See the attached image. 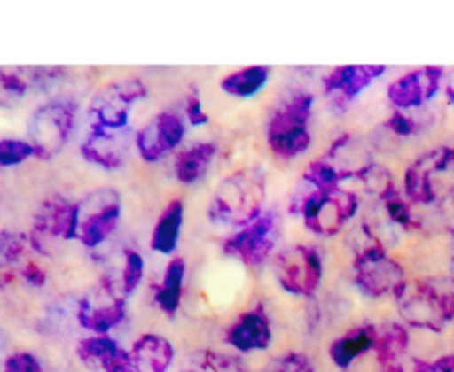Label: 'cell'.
<instances>
[{
	"label": "cell",
	"instance_id": "1",
	"mask_svg": "<svg viewBox=\"0 0 454 372\" xmlns=\"http://www.w3.org/2000/svg\"><path fill=\"white\" fill-rule=\"evenodd\" d=\"M266 199V175L262 168H239L233 175L224 177L215 189L208 217L215 224L244 229L262 215Z\"/></svg>",
	"mask_w": 454,
	"mask_h": 372
},
{
	"label": "cell",
	"instance_id": "2",
	"mask_svg": "<svg viewBox=\"0 0 454 372\" xmlns=\"http://www.w3.org/2000/svg\"><path fill=\"white\" fill-rule=\"evenodd\" d=\"M403 322L421 330L442 332L454 322V283L448 279H415L397 295Z\"/></svg>",
	"mask_w": 454,
	"mask_h": 372
},
{
	"label": "cell",
	"instance_id": "3",
	"mask_svg": "<svg viewBox=\"0 0 454 372\" xmlns=\"http://www.w3.org/2000/svg\"><path fill=\"white\" fill-rule=\"evenodd\" d=\"M310 113H313V96L309 91H295L279 102L266 124L269 149L278 158L293 159L309 151Z\"/></svg>",
	"mask_w": 454,
	"mask_h": 372
},
{
	"label": "cell",
	"instance_id": "4",
	"mask_svg": "<svg viewBox=\"0 0 454 372\" xmlns=\"http://www.w3.org/2000/svg\"><path fill=\"white\" fill-rule=\"evenodd\" d=\"M372 168L371 151L362 140L353 136L340 137L328 153L310 162L304 171V180L315 190L337 189L348 177H364Z\"/></svg>",
	"mask_w": 454,
	"mask_h": 372
},
{
	"label": "cell",
	"instance_id": "5",
	"mask_svg": "<svg viewBox=\"0 0 454 372\" xmlns=\"http://www.w3.org/2000/svg\"><path fill=\"white\" fill-rule=\"evenodd\" d=\"M353 275L357 286L368 297H397L408 283L406 270L397 260L388 255L384 246L368 239L366 246L357 252L353 264Z\"/></svg>",
	"mask_w": 454,
	"mask_h": 372
},
{
	"label": "cell",
	"instance_id": "6",
	"mask_svg": "<svg viewBox=\"0 0 454 372\" xmlns=\"http://www.w3.org/2000/svg\"><path fill=\"white\" fill-rule=\"evenodd\" d=\"M359 208V198L353 190H346L341 186L326 190H313L309 198L301 202L300 213L304 217L306 229L313 230L322 237H333L341 233Z\"/></svg>",
	"mask_w": 454,
	"mask_h": 372
},
{
	"label": "cell",
	"instance_id": "7",
	"mask_svg": "<svg viewBox=\"0 0 454 372\" xmlns=\"http://www.w3.org/2000/svg\"><path fill=\"white\" fill-rule=\"evenodd\" d=\"M127 317V295L118 282L102 279L78 304V322L93 335H106Z\"/></svg>",
	"mask_w": 454,
	"mask_h": 372
},
{
	"label": "cell",
	"instance_id": "8",
	"mask_svg": "<svg viewBox=\"0 0 454 372\" xmlns=\"http://www.w3.org/2000/svg\"><path fill=\"white\" fill-rule=\"evenodd\" d=\"M322 257L313 246H306V244L286 248L275 260L278 283L297 297H313L322 283Z\"/></svg>",
	"mask_w": 454,
	"mask_h": 372
},
{
	"label": "cell",
	"instance_id": "9",
	"mask_svg": "<svg viewBox=\"0 0 454 372\" xmlns=\"http://www.w3.org/2000/svg\"><path fill=\"white\" fill-rule=\"evenodd\" d=\"M146 96V87L142 80L127 78L120 82H111L102 87L91 100V127L106 128V131H122L129 122L133 105Z\"/></svg>",
	"mask_w": 454,
	"mask_h": 372
},
{
	"label": "cell",
	"instance_id": "10",
	"mask_svg": "<svg viewBox=\"0 0 454 372\" xmlns=\"http://www.w3.org/2000/svg\"><path fill=\"white\" fill-rule=\"evenodd\" d=\"M122 217L120 195L111 189L96 190L80 204L78 239L87 248H98L115 233Z\"/></svg>",
	"mask_w": 454,
	"mask_h": 372
},
{
	"label": "cell",
	"instance_id": "11",
	"mask_svg": "<svg viewBox=\"0 0 454 372\" xmlns=\"http://www.w3.org/2000/svg\"><path fill=\"white\" fill-rule=\"evenodd\" d=\"M279 242V217L278 213H262L255 221L239 229L231 235L224 244V252L231 257H238L247 266H262Z\"/></svg>",
	"mask_w": 454,
	"mask_h": 372
},
{
	"label": "cell",
	"instance_id": "12",
	"mask_svg": "<svg viewBox=\"0 0 454 372\" xmlns=\"http://www.w3.org/2000/svg\"><path fill=\"white\" fill-rule=\"evenodd\" d=\"M75 105L74 102H49L43 109H38L31 118L29 137L31 146L43 158H51L62 146L67 144L74 128Z\"/></svg>",
	"mask_w": 454,
	"mask_h": 372
},
{
	"label": "cell",
	"instance_id": "13",
	"mask_svg": "<svg viewBox=\"0 0 454 372\" xmlns=\"http://www.w3.org/2000/svg\"><path fill=\"white\" fill-rule=\"evenodd\" d=\"M443 173H454V164L448 146H439V149L419 155L408 167L406 177H403V195L412 204H421V206L434 204L442 198L439 180H442Z\"/></svg>",
	"mask_w": 454,
	"mask_h": 372
},
{
	"label": "cell",
	"instance_id": "14",
	"mask_svg": "<svg viewBox=\"0 0 454 372\" xmlns=\"http://www.w3.org/2000/svg\"><path fill=\"white\" fill-rule=\"evenodd\" d=\"M446 71L442 66H421L402 75L388 87V102L395 111H415L428 105L443 87Z\"/></svg>",
	"mask_w": 454,
	"mask_h": 372
},
{
	"label": "cell",
	"instance_id": "15",
	"mask_svg": "<svg viewBox=\"0 0 454 372\" xmlns=\"http://www.w3.org/2000/svg\"><path fill=\"white\" fill-rule=\"evenodd\" d=\"M184 133L186 127L180 115L176 111H162L137 131V153L145 162H158L184 140Z\"/></svg>",
	"mask_w": 454,
	"mask_h": 372
},
{
	"label": "cell",
	"instance_id": "16",
	"mask_svg": "<svg viewBox=\"0 0 454 372\" xmlns=\"http://www.w3.org/2000/svg\"><path fill=\"white\" fill-rule=\"evenodd\" d=\"M386 74L384 65H344L324 78V93L337 109H346L359 93Z\"/></svg>",
	"mask_w": 454,
	"mask_h": 372
},
{
	"label": "cell",
	"instance_id": "17",
	"mask_svg": "<svg viewBox=\"0 0 454 372\" xmlns=\"http://www.w3.org/2000/svg\"><path fill=\"white\" fill-rule=\"evenodd\" d=\"M78 357L91 372H140L131 353L120 348L106 335H93L80 341Z\"/></svg>",
	"mask_w": 454,
	"mask_h": 372
},
{
	"label": "cell",
	"instance_id": "18",
	"mask_svg": "<svg viewBox=\"0 0 454 372\" xmlns=\"http://www.w3.org/2000/svg\"><path fill=\"white\" fill-rule=\"evenodd\" d=\"M270 339H273L270 319L260 306L239 314L226 330V344L238 350V353H253V350L269 348Z\"/></svg>",
	"mask_w": 454,
	"mask_h": 372
},
{
	"label": "cell",
	"instance_id": "19",
	"mask_svg": "<svg viewBox=\"0 0 454 372\" xmlns=\"http://www.w3.org/2000/svg\"><path fill=\"white\" fill-rule=\"evenodd\" d=\"M80 151H82V158L96 167L118 168L122 167L124 158H127V137L120 131L91 127Z\"/></svg>",
	"mask_w": 454,
	"mask_h": 372
},
{
	"label": "cell",
	"instance_id": "20",
	"mask_svg": "<svg viewBox=\"0 0 454 372\" xmlns=\"http://www.w3.org/2000/svg\"><path fill=\"white\" fill-rule=\"evenodd\" d=\"M80 204L69 202L65 198L49 199L38 215V229L51 237L74 239L78 237Z\"/></svg>",
	"mask_w": 454,
	"mask_h": 372
},
{
	"label": "cell",
	"instance_id": "21",
	"mask_svg": "<svg viewBox=\"0 0 454 372\" xmlns=\"http://www.w3.org/2000/svg\"><path fill=\"white\" fill-rule=\"evenodd\" d=\"M131 357L140 372H167L176 359V348L167 337L149 332L133 344Z\"/></svg>",
	"mask_w": 454,
	"mask_h": 372
},
{
	"label": "cell",
	"instance_id": "22",
	"mask_svg": "<svg viewBox=\"0 0 454 372\" xmlns=\"http://www.w3.org/2000/svg\"><path fill=\"white\" fill-rule=\"evenodd\" d=\"M217 146L213 142H200V144L189 146L186 151L177 153L176 164H173V173L176 180L182 184H195L202 180L211 168L213 159H215Z\"/></svg>",
	"mask_w": 454,
	"mask_h": 372
},
{
	"label": "cell",
	"instance_id": "23",
	"mask_svg": "<svg viewBox=\"0 0 454 372\" xmlns=\"http://www.w3.org/2000/svg\"><path fill=\"white\" fill-rule=\"evenodd\" d=\"M377 337V326H357L353 330L344 332L340 339L331 344V359L337 368H348L355 359L362 357L364 353L372 350Z\"/></svg>",
	"mask_w": 454,
	"mask_h": 372
},
{
	"label": "cell",
	"instance_id": "24",
	"mask_svg": "<svg viewBox=\"0 0 454 372\" xmlns=\"http://www.w3.org/2000/svg\"><path fill=\"white\" fill-rule=\"evenodd\" d=\"M182 221H184V202L182 199H173L167 208L162 211L160 220L155 221L153 233H151V248L162 255H171L180 239Z\"/></svg>",
	"mask_w": 454,
	"mask_h": 372
},
{
	"label": "cell",
	"instance_id": "25",
	"mask_svg": "<svg viewBox=\"0 0 454 372\" xmlns=\"http://www.w3.org/2000/svg\"><path fill=\"white\" fill-rule=\"evenodd\" d=\"M184 275H186V264L182 257H176V260L168 261L167 270H164L162 283H160L158 292H155V304H158V308L162 310L167 317H176L177 310H180Z\"/></svg>",
	"mask_w": 454,
	"mask_h": 372
},
{
	"label": "cell",
	"instance_id": "26",
	"mask_svg": "<svg viewBox=\"0 0 454 372\" xmlns=\"http://www.w3.org/2000/svg\"><path fill=\"white\" fill-rule=\"evenodd\" d=\"M408 345H411V337L402 323H386V326L377 328L372 350H375L380 368L402 361L403 354L408 353Z\"/></svg>",
	"mask_w": 454,
	"mask_h": 372
},
{
	"label": "cell",
	"instance_id": "27",
	"mask_svg": "<svg viewBox=\"0 0 454 372\" xmlns=\"http://www.w3.org/2000/svg\"><path fill=\"white\" fill-rule=\"evenodd\" d=\"M270 66L255 65V66H244V69L229 74L222 80V91L229 93L235 97H251L269 82Z\"/></svg>",
	"mask_w": 454,
	"mask_h": 372
},
{
	"label": "cell",
	"instance_id": "28",
	"mask_svg": "<svg viewBox=\"0 0 454 372\" xmlns=\"http://www.w3.org/2000/svg\"><path fill=\"white\" fill-rule=\"evenodd\" d=\"M142 277H145V260L137 251L133 248H124L122 252V273H120V288L124 295H131L137 286H140Z\"/></svg>",
	"mask_w": 454,
	"mask_h": 372
},
{
	"label": "cell",
	"instance_id": "29",
	"mask_svg": "<svg viewBox=\"0 0 454 372\" xmlns=\"http://www.w3.org/2000/svg\"><path fill=\"white\" fill-rule=\"evenodd\" d=\"M386 127L390 128L397 136H415L421 128L426 127V118L415 115L412 111H393L388 120H386Z\"/></svg>",
	"mask_w": 454,
	"mask_h": 372
},
{
	"label": "cell",
	"instance_id": "30",
	"mask_svg": "<svg viewBox=\"0 0 454 372\" xmlns=\"http://www.w3.org/2000/svg\"><path fill=\"white\" fill-rule=\"evenodd\" d=\"M262 372H315L313 363L301 353H286L273 359Z\"/></svg>",
	"mask_w": 454,
	"mask_h": 372
},
{
	"label": "cell",
	"instance_id": "31",
	"mask_svg": "<svg viewBox=\"0 0 454 372\" xmlns=\"http://www.w3.org/2000/svg\"><path fill=\"white\" fill-rule=\"evenodd\" d=\"M34 153L35 151L29 142H22V140L0 142V164H18Z\"/></svg>",
	"mask_w": 454,
	"mask_h": 372
},
{
	"label": "cell",
	"instance_id": "32",
	"mask_svg": "<svg viewBox=\"0 0 454 372\" xmlns=\"http://www.w3.org/2000/svg\"><path fill=\"white\" fill-rule=\"evenodd\" d=\"M202 372H247L235 357L220 353H207L202 361Z\"/></svg>",
	"mask_w": 454,
	"mask_h": 372
},
{
	"label": "cell",
	"instance_id": "33",
	"mask_svg": "<svg viewBox=\"0 0 454 372\" xmlns=\"http://www.w3.org/2000/svg\"><path fill=\"white\" fill-rule=\"evenodd\" d=\"M184 115L186 120H189V124H193V127H202V124L208 122V113L204 111L198 89H191L189 96H186Z\"/></svg>",
	"mask_w": 454,
	"mask_h": 372
},
{
	"label": "cell",
	"instance_id": "34",
	"mask_svg": "<svg viewBox=\"0 0 454 372\" xmlns=\"http://www.w3.org/2000/svg\"><path fill=\"white\" fill-rule=\"evenodd\" d=\"M4 372H40V363L34 354L16 353L4 363Z\"/></svg>",
	"mask_w": 454,
	"mask_h": 372
},
{
	"label": "cell",
	"instance_id": "35",
	"mask_svg": "<svg viewBox=\"0 0 454 372\" xmlns=\"http://www.w3.org/2000/svg\"><path fill=\"white\" fill-rule=\"evenodd\" d=\"M380 372H433V363L421 361V359H406V361L380 368Z\"/></svg>",
	"mask_w": 454,
	"mask_h": 372
},
{
	"label": "cell",
	"instance_id": "36",
	"mask_svg": "<svg viewBox=\"0 0 454 372\" xmlns=\"http://www.w3.org/2000/svg\"><path fill=\"white\" fill-rule=\"evenodd\" d=\"M433 372H454V354H446V357L437 359L433 363Z\"/></svg>",
	"mask_w": 454,
	"mask_h": 372
},
{
	"label": "cell",
	"instance_id": "37",
	"mask_svg": "<svg viewBox=\"0 0 454 372\" xmlns=\"http://www.w3.org/2000/svg\"><path fill=\"white\" fill-rule=\"evenodd\" d=\"M446 96H448V100H450V105L454 106V69L448 74V78H446Z\"/></svg>",
	"mask_w": 454,
	"mask_h": 372
},
{
	"label": "cell",
	"instance_id": "38",
	"mask_svg": "<svg viewBox=\"0 0 454 372\" xmlns=\"http://www.w3.org/2000/svg\"><path fill=\"white\" fill-rule=\"evenodd\" d=\"M450 204H452V213H454V186H452V190H450ZM452 229H454V221H452Z\"/></svg>",
	"mask_w": 454,
	"mask_h": 372
},
{
	"label": "cell",
	"instance_id": "39",
	"mask_svg": "<svg viewBox=\"0 0 454 372\" xmlns=\"http://www.w3.org/2000/svg\"><path fill=\"white\" fill-rule=\"evenodd\" d=\"M450 277H452V283H454V255H452V261H450Z\"/></svg>",
	"mask_w": 454,
	"mask_h": 372
},
{
	"label": "cell",
	"instance_id": "40",
	"mask_svg": "<svg viewBox=\"0 0 454 372\" xmlns=\"http://www.w3.org/2000/svg\"><path fill=\"white\" fill-rule=\"evenodd\" d=\"M448 151H450V158H452V164H454V144H448Z\"/></svg>",
	"mask_w": 454,
	"mask_h": 372
}]
</instances>
